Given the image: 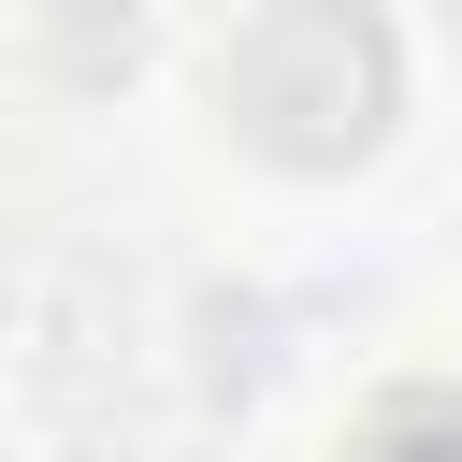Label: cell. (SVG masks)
<instances>
[{"instance_id": "cell-1", "label": "cell", "mask_w": 462, "mask_h": 462, "mask_svg": "<svg viewBox=\"0 0 462 462\" xmlns=\"http://www.w3.org/2000/svg\"><path fill=\"white\" fill-rule=\"evenodd\" d=\"M217 101H231L260 144L332 159V144L375 130V101H390V43H375L361 0H274V14L217 58Z\"/></svg>"}, {"instance_id": "cell-2", "label": "cell", "mask_w": 462, "mask_h": 462, "mask_svg": "<svg viewBox=\"0 0 462 462\" xmlns=\"http://www.w3.org/2000/svg\"><path fill=\"white\" fill-rule=\"evenodd\" d=\"M361 462H462V390H404V404H375Z\"/></svg>"}]
</instances>
